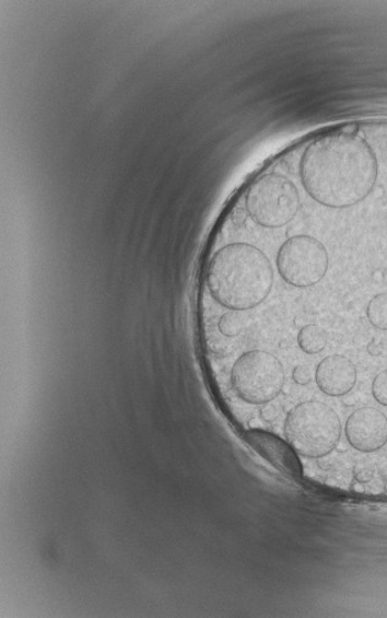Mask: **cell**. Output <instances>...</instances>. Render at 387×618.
<instances>
[{
  "label": "cell",
  "instance_id": "cell-1",
  "mask_svg": "<svg viewBox=\"0 0 387 618\" xmlns=\"http://www.w3.org/2000/svg\"><path fill=\"white\" fill-rule=\"evenodd\" d=\"M301 178L305 190L319 205L350 208L371 195L378 178V161L360 137L325 136L305 150Z\"/></svg>",
  "mask_w": 387,
  "mask_h": 618
},
{
  "label": "cell",
  "instance_id": "cell-2",
  "mask_svg": "<svg viewBox=\"0 0 387 618\" xmlns=\"http://www.w3.org/2000/svg\"><path fill=\"white\" fill-rule=\"evenodd\" d=\"M213 300L231 311L256 308L268 299L273 269L265 253L248 243H233L216 252L208 269Z\"/></svg>",
  "mask_w": 387,
  "mask_h": 618
},
{
  "label": "cell",
  "instance_id": "cell-3",
  "mask_svg": "<svg viewBox=\"0 0 387 618\" xmlns=\"http://www.w3.org/2000/svg\"><path fill=\"white\" fill-rule=\"evenodd\" d=\"M284 434L293 451L317 459L330 454L341 440V421L328 405L305 401L293 408L284 421Z\"/></svg>",
  "mask_w": 387,
  "mask_h": 618
},
{
  "label": "cell",
  "instance_id": "cell-4",
  "mask_svg": "<svg viewBox=\"0 0 387 618\" xmlns=\"http://www.w3.org/2000/svg\"><path fill=\"white\" fill-rule=\"evenodd\" d=\"M231 383L242 400L253 405L268 404L279 397L284 386L282 363L270 352L248 351L233 364Z\"/></svg>",
  "mask_w": 387,
  "mask_h": 618
},
{
  "label": "cell",
  "instance_id": "cell-5",
  "mask_svg": "<svg viewBox=\"0 0 387 618\" xmlns=\"http://www.w3.org/2000/svg\"><path fill=\"white\" fill-rule=\"evenodd\" d=\"M246 207L249 217L258 225L279 229L297 215L301 207L298 189L288 177L265 175L249 188Z\"/></svg>",
  "mask_w": 387,
  "mask_h": 618
},
{
  "label": "cell",
  "instance_id": "cell-6",
  "mask_svg": "<svg viewBox=\"0 0 387 618\" xmlns=\"http://www.w3.org/2000/svg\"><path fill=\"white\" fill-rule=\"evenodd\" d=\"M281 278L294 288L317 285L329 269L328 250L310 236H294L283 243L278 255Z\"/></svg>",
  "mask_w": 387,
  "mask_h": 618
},
{
  "label": "cell",
  "instance_id": "cell-7",
  "mask_svg": "<svg viewBox=\"0 0 387 618\" xmlns=\"http://www.w3.org/2000/svg\"><path fill=\"white\" fill-rule=\"evenodd\" d=\"M345 438L356 451H379L387 443V418L373 408L355 410L345 423Z\"/></svg>",
  "mask_w": 387,
  "mask_h": 618
},
{
  "label": "cell",
  "instance_id": "cell-8",
  "mask_svg": "<svg viewBox=\"0 0 387 618\" xmlns=\"http://www.w3.org/2000/svg\"><path fill=\"white\" fill-rule=\"evenodd\" d=\"M246 441L262 458L270 462L274 468L291 480H300L301 463L290 444L268 432L253 430L246 433Z\"/></svg>",
  "mask_w": 387,
  "mask_h": 618
},
{
  "label": "cell",
  "instance_id": "cell-9",
  "mask_svg": "<svg viewBox=\"0 0 387 618\" xmlns=\"http://www.w3.org/2000/svg\"><path fill=\"white\" fill-rule=\"evenodd\" d=\"M319 389L329 397H343L356 383V370L353 362L342 354H331L324 359L315 373Z\"/></svg>",
  "mask_w": 387,
  "mask_h": 618
},
{
  "label": "cell",
  "instance_id": "cell-10",
  "mask_svg": "<svg viewBox=\"0 0 387 618\" xmlns=\"http://www.w3.org/2000/svg\"><path fill=\"white\" fill-rule=\"evenodd\" d=\"M328 343V336L322 328L309 324L298 334V346L305 352L315 354L321 352Z\"/></svg>",
  "mask_w": 387,
  "mask_h": 618
},
{
  "label": "cell",
  "instance_id": "cell-11",
  "mask_svg": "<svg viewBox=\"0 0 387 618\" xmlns=\"http://www.w3.org/2000/svg\"><path fill=\"white\" fill-rule=\"evenodd\" d=\"M366 314H368L373 327L387 330V293H380V295L373 298Z\"/></svg>",
  "mask_w": 387,
  "mask_h": 618
},
{
  "label": "cell",
  "instance_id": "cell-12",
  "mask_svg": "<svg viewBox=\"0 0 387 618\" xmlns=\"http://www.w3.org/2000/svg\"><path fill=\"white\" fill-rule=\"evenodd\" d=\"M243 320L237 316L236 311L223 314L219 322L220 331L227 338L237 337L243 330Z\"/></svg>",
  "mask_w": 387,
  "mask_h": 618
},
{
  "label": "cell",
  "instance_id": "cell-13",
  "mask_svg": "<svg viewBox=\"0 0 387 618\" xmlns=\"http://www.w3.org/2000/svg\"><path fill=\"white\" fill-rule=\"evenodd\" d=\"M372 392L375 400L387 407V371L379 373L375 377Z\"/></svg>",
  "mask_w": 387,
  "mask_h": 618
},
{
  "label": "cell",
  "instance_id": "cell-14",
  "mask_svg": "<svg viewBox=\"0 0 387 618\" xmlns=\"http://www.w3.org/2000/svg\"><path fill=\"white\" fill-rule=\"evenodd\" d=\"M312 371L305 366L295 368L293 371V381L300 386H307L312 382Z\"/></svg>",
  "mask_w": 387,
  "mask_h": 618
}]
</instances>
